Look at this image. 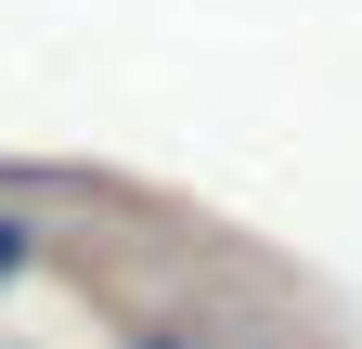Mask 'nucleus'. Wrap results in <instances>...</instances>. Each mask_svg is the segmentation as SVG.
Returning <instances> with one entry per match:
<instances>
[{
    "mask_svg": "<svg viewBox=\"0 0 362 349\" xmlns=\"http://www.w3.org/2000/svg\"><path fill=\"white\" fill-rule=\"evenodd\" d=\"M129 349H181V336H129Z\"/></svg>",
    "mask_w": 362,
    "mask_h": 349,
    "instance_id": "f03ea898",
    "label": "nucleus"
},
{
    "mask_svg": "<svg viewBox=\"0 0 362 349\" xmlns=\"http://www.w3.org/2000/svg\"><path fill=\"white\" fill-rule=\"evenodd\" d=\"M26 272H39V233H26V220H0V285H26Z\"/></svg>",
    "mask_w": 362,
    "mask_h": 349,
    "instance_id": "f257e3e1",
    "label": "nucleus"
}]
</instances>
